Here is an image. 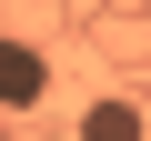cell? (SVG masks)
<instances>
[{
  "label": "cell",
  "instance_id": "2",
  "mask_svg": "<svg viewBox=\"0 0 151 141\" xmlns=\"http://www.w3.org/2000/svg\"><path fill=\"white\" fill-rule=\"evenodd\" d=\"M70 141H141V101H91Z\"/></svg>",
  "mask_w": 151,
  "mask_h": 141
},
{
  "label": "cell",
  "instance_id": "1",
  "mask_svg": "<svg viewBox=\"0 0 151 141\" xmlns=\"http://www.w3.org/2000/svg\"><path fill=\"white\" fill-rule=\"evenodd\" d=\"M50 101V60L30 40H0V111H40Z\"/></svg>",
  "mask_w": 151,
  "mask_h": 141
}]
</instances>
